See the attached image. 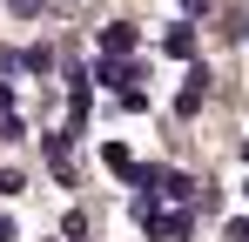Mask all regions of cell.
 Masks as SVG:
<instances>
[{"mask_svg": "<svg viewBox=\"0 0 249 242\" xmlns=\"http://www.w3.org/2000/svg\"><path fill=\"white\" fill-rule=\"evenodd\" d=\"M202 94H209V74H202V68H189L182 94H175V115H196V108H202Z\"/></svg>", "mask_w": 249, "mask_h": 242, "instance_id": "1", "label": "cell"}, {"mask_svg": "<svg viewBox=\"0 0 249 242\" xmlns=\"http://www.w3.org/2000/svg\"><path fill=\"white\" fill-rule=\"evenodd\" d=\"M101 47H108V61L135 54V27H128V20H108V27H101Z\"/></svg>", "mask_w": 249, "mask_h": 242, "instance_id": "2", "label": "cell"}, {"mask_svg": "<svg viewBox=\"0 0 249 242\" xmlns=\"http://www.w3.org/2000/svg\"><path fill=\"white\" fill-rule=\"evenodd\" d=\"M94 81H101V87H122V94H128L135 68H128V61H94Z\"/></svg>", "mask_w": 249, "mask_h": 242, "instance_id": "3", "label": "cell"}, {"mask_svg": "<svg viewBox=\"0 0 249 242\" xmlns=\"http://www.w3.org/2000/svg\"><path fill=\"white\" fill-rule=\"evenodd\" d=\"M101 161H108V168H115V175H128V182H135V175H142V168H135V155H128L122 141H108V148H101Z\"/></svg>", "mask_w": 249, "mask_h": 242, "instance_id": "4", "label": "cell"}, {"mask_svg": "<svg viewBox=\"0 0 249 242\" xmlns=\"http://www.w3.org/2000/svg\"><path fill=\"white\" fill-rule=\"evenodd\" d=\"M168 54H182V61H189V54H196V34H189V27H168Z\"/></svg>", "mask_w": 249, "mask_h": 242, "instance_id": "5", "label": "cell"}, {"mask_svg": "<svg viewBox=\"0 0 249 242\" xmlns=\"http://www.w3.org/2000/svg\"><path fill=\"white\" fill-rule=\"evenodd\" d=\"M7 14H14V20H34V14H41V0H7Z\"/></svg>", "mask_w": 249, "mask_h": 242, "instance_id": "6", "label": "cell"}, {"mask_svg": "<svg viewBox=\"0 0 249 242\" xmlns=\"http://www.w3.org/2000/svg\"><path fill=\"white\" fill-rule=\"evenodd\" d=\"M229 242H249V215H243V222H229Z\"/></svg>", "mask_w": 249, "mask_h": 242, "instance_id": "7", "label": "cell"}, {"mask_svg": "<svg viewBox=\"0 0 249 242\" xmlns=\"http://www.w3.org/2000/svg\"><path fill=\"white\" fill-rule=\"evenodd\" d=\"M182 7H202V0H182Z\"/></svg>", "mask_w": 249, "mask_h": 242, "instance_id": "8", "label": "cell"}, {"mask_svg": "<svg viewBox=\"0 0 249 242\" xmlns=\"http://www.w3.org/2000/svg\"><path fill=\"white\" fill-rule=\"evenodd\" d=\"M243 195H249V182H243Z\"/></svg>", "mask_w": 249, "mask_h": 242, "instance_id": "9", "label": "cell"}]
</instances>
